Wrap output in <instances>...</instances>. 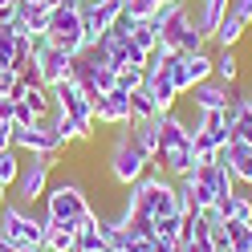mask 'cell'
<instances>
[{"label": "cell", "mask_w": 252, "mask_h": 252, "mask_svg": "<svg viewBox=\"0 0 252 252\" xmlns=\"http://www.w3.org/2000/svg\"><path fill=\"white\" fill-rule=\"evenodd\" d=\"M248 29H252V0H228V12L220 17L216 33H212V45L216 49H240Z\"/></svg>", "instance_id": "8"}, {"label": "cell", "mask_w": 252, "mask_h": 252, "mask_svg": "<svg viewBox=\"0 0 252 252\" xmlns=\"http://www.w3.org/2000/svg\"><path fill=\"white\" fill-rule=\"evenodd\" d=\"M57 163H61L57 155H25L21 175H17V183H12V199L25 203V208H37V203L45 199V191H49V175H53Z\"/></svg>", "instance_id": "3"}, {"label": "cell", "mask_w": 252, "mask_h": 252, "mask_svg": "<svg viewBox=\"0 0 252 252\" xmlns=\"http://www.w3.org/2000/svg\"><path fill=\"white\" fill-rule=\"evenodd\" d=\"M126 12V0H90L82 4V29H86V41L94 45L106 29H114Z\"/></svg>", "instance_id": "10"}, {"label": "cell", "mask_w": 252, "mask_h": 252, "mask_svg": "<svg viewBox=\"0 0 252 252\" xmlns=\"http://www.w3.org/2000/svg\"><path fill=\"white\" fill-rule=\"evenodd\" d=\"M236 86H224V82H216V77H208V82H199L187 90V102H191L195 110H224L232 98H236Z\"/></svg>", "instance_id": "12"}, {"label": "cell", "mask_w": 252, "mask_h": 252, "mask_svg": "<svg viewBox=\"0 0 252 252\" xmlns=\"http://www.w3.org/2000/svg\"><path fill=\"white\" fill-rule=\"evenodd\" d=\"M155 12H159V0H126V12H122V17H130V21H151Z\"/></svg>", "instance_id": "26"}, {"label": "cell", "mask_w": 252, "mask_h": 252, "mask_svg": "<svg viewBox=\"0 0 252 252\" xmlns=\"http://www.w3.org/2000/svg\"><path fill=\"white\" fill-rule=\"evenodd\" d=\"M171 82H175L179 94L191 90V82H187V73H183V57H179V53H171Z\"/></svg>", "instance_id": "29"}, {"label": "cell", "mask_w": 252, "mask_h": 252, "mask_svg": "<svg viewBox=\"0 0 252 252\" xmlns=\"http://www.w3.org/2000/svg\"><path fill=\"white\" fill-rule=\"evenodd\" d=\"M49 37L57 49H65L69 57L77 53H86L90 49V41H86V29H82V4H61L53 8V21H49Z\"/></svg>", "instance_id": "7"}, {"label": "cell", "mask_w": 252, "mask_h": 252, "mask_svg": "<svg viewBox=\"0 0 252 252\" xmlns=\"http://www.w3.org/2000/svg\"><path fill=\"white\" fill-rule=\"evenodd\" d=\"M183 57V73H187V82L199 86V82H208L212 77V49H199V53H179Z\"/></svg>", "instance_id": "18"}, {"label": "cell", "mask_w": 252, "mask_h": 252, "mask_svg": "<svg viewBox=\"0 0 252 252\" xmlns=\"http://www.w3.org/2000/svg\"><path fill=\"white\" fill-rule=\"evenodd\" d=\"M45 220H53V224H65V228H77L82 220L94 212V203L86 195V187L77 179H61V183H49V191H45Z\"/></svg>", "instance_id": "2"}, {"label": "cell", "mask_w": 252, "mask_h": 252, "mask_svg": "<svg viewBox=\"0 0 252 252\" xmlns=\"http://www.w3.org/2000/svg\"><path fill=\"white\" fill-rule=\"evenodd\" d=\"M12 57H17V29H12V25H0V61L12 65Z\"/></svg>", "instance_id": "27"}, {"label": "cell", "mask_w": 252, "mask_h": 252, "mask_svg": "<svg viewBox=\"0 0 252 252\" xmlns=\"http://www.w3.org/2000/svg\"><path fill=\"white\" fill-rule=\"evenodd\" d=\"M94 122L98 126H130V94L114 86L110 94L94 98Z\"/></svg>", "instance_id": "11"}, {"label": "cell", "mask_w": 252, "mask_h": 252, "mask_svg": "<svg viewBox=\"0 0 252 252\" xmlns=\"http://www.w3.org/2000/svg\"><path fill=\"white\" fill-rule=\"evenodd\" d=\"M0 240L12 248H41L45 244V212L8 199L0 208Z\"/></svg>", "instance_id": "1"}, {"label": "cell", "mask_w": 252, "mask_h": 252, "mask_svg": "<svg viewBox=\"0 0 252 252\" xmlns=\"http://www.w3.org/2000/svg\"><path fill=\"white\" fill-rule=\"evenodd\" d=\"M106 171H110V179H114L118 187H130V183H138L151 171V155L138 151L130 134H118L114 147H110V155H106Z\"/></svg>", "instance_id": "5"}, {"label": "cell", "mask_w": 252, "mask_h": 252, "mask_svg": "<svg viewBox=\"0 0 252 252\" xmlns=\"http://www.w3.org/2000/svg\"><path fill=\"white\" fill-rule=\"evenodd\" d=\"M82 4H90V0H82Z\"/></svg>", "instance_id": "38"}, {"label": "cell", "mask_w": 252, "mask_h": 252, "mask_svg": "<svg viewBox=\"0 0 252 252\" xmlns=\"http://www.w3.org/2000/svg\"><path fill=\"white\" fill-rule=\"evenodd\" d=\"M53 106H61L69 114V122L77 126V143H90L94 138V102L86 98V90L73 82V77H65L61 86H53Z\"/></svg>", "instance_id": "6"}, {"label": "cell", "mask_w": 252, "mask_h": 252, "mask_svg": "<svg viewBox=\"0 0 252 252\" xmlns=\"http://www.w3.org/2000/svg\"><path fill=\"white\" fill-rule=\"evenodd\" d=\"M12 147V122H0V151Z\"/></svg>", "instance_id": "33"}, {"label": "cell", "mask_w": 252, "mask_h": 252, "mask_svg": "<svg viewBox=\"0 0 252 252\" xmlns=\"http://www.w3.org/2000/svg\"><path fill=\"white\" fill-rule=\"evenodd\" d=\"M0 248H4V240H0Z\"/></svg>", "instance_id": "39"}, {"label": "cell", "mask_w": 252, "mask_h": 252, "mask_svg": "<svg viewBox=\"0 0 252 252\" xmlns=\"http://www.w3.org/2000/svg\"><path fill=\"white\" fill-rule=\"evenodd\" d=\"M73 82L82 86V90H86V98L94 102V98H102V94H110V90L118 86V69L102 57L98 45H90L86 53H77V57H73Z\"/></svg>", "instance_id": "4"}, {"label": "cell", "mask_w": 252, "mask_h": 252, "mask_svg": "<svg viewBox=\"0 0 252 252\" xmlns=\"http://www.w3.org/2000/svg\"><path fill=\"white\" fill-rule=\"evenodd\" d=\"M216 163H224V167L232 171L236 183L252 187V147H248V143H236V138H232V143L216 155Z\"/></svg>", "instance_id": "13"}, {"label": "cell", "mask_w": 252, "mask_h": 252, "mask_svg": "<svg viewBox=\"0 0 252 252\" xmlns=\"http://www.w3.org/2000/svg\"><path fill=\"white\" fill-rule=\"evenodd\" d=\"M73 252H77V248H73Z\"/></svg>", "instance_id": "42"}, {"label": "cell", "mask_w": 252, "mask_h": 252, "mask_svg": "<svg viewBox=\"0 0 252 252\" xmlns=\"http://www.w3.org/2000/svg\"><path fill=\"white\" fill-rule=\"evenodd\" d=\"M143 118H159V106H155V98H151L147 82L130 94V122H143Z\"/></svg>", "instance_id": "20"}, {"label": "cell", "mask_w": 252, "mask_h": 252, "mask_svg": "<svg viewBox=\"0 0 252 252\" xmlns=\"http://www.w3.org/2000/svg\"><path fill=\"white\" fill-rule=\"evenodd\" d=\"M224 232H228V240H232V248H236V252H252V224L228 220V224H224Z\"/></svg>", "instance_id": "25"}, {"label": "cell", "mask_w": 252, "mask_h": 252, "mask_svg": "<svg viewBox=\"0 0 252 252\" xmlns=\"http://www.w3.org/2000/svg\"><path fill=\"white\" fill-rule=\"evenodd\" d=\"M12 110H17V98L0 94V122H12Z\"/></svg>", "instance_id": "32"}, {"label": "cell", "mask_w": 252, "mask_h": 252, "mask_svg": "<svg viewBox=\"0 0 252 252\" xmlns=\"http://www.w3.org/2000/svg\"><path fill=\"white\" fill-rule=\"evenodd\" d=\"M17 82H21L17 69H12V65H0V94H12V90H17Z\"/></svg>", "instance_id": "31"}, {"label": "cell", "mask_w": 252, "mask_h": 252, "mask_svg": "<svg viewBox=\"0 0 252 252\" xmlns=\"http://www.w3.org/2000/svg\"><path fill=\"white\" fill-rule=\"evenodd\" d=\"M17 17L25 21V29H29L33 37H45V33H49V21H53V8H45V4L25 8V4H17Z\"/></svg>", "instance_id": "19"}, {"label": "cell", "mask_w": 252, "mask_h": 252, "mask_svg": "<svg viewBox=\"0 0 252 252\" xmlns=\"http://www.w3.org/2000/svg\"><path fill=\"white\" fill-rule=\"evenodd\" d=\"M244 195H248V203H252V187H248V191H244Z\"/></svg>", "instance_id": "37"}, {"label": "cell", "mask_w": 252, "mask_h": 252, "mask_svg": "<svg viewBox=\"0 0 252 252\" xmlns=\"http://www.w3.org/2000/svg\"><path fill=\"white\" fill-rule=\"evenodd\" d=\"M216 212L224 216V224H228V220H240V224H252V203H248V195H240V191H236L232 199H224V203H216Z\"/></svg>", "instance_id": "21"}, {"label": "cell", "mask_w": 252, "mask_h": 252, "mask_svg": "<svg viewBox=\"0 0 252 252\" xmlns=\"http://www.w3.org/2000/svg\"><path fill=\"white\" fill-rule=\"evenodd\" d=\"M4 203H8V187L0 183V208H4Z\"/></svg>", "instance_id": "36"}, {"label": "cell", "mask_w": 252, "mask_h": 252, "mask_svg": "<svg viewBox=\"0 0 252 252\" xmlns=\"http://www.w3.org/2000/svg\"><path fill=\"white\" fill-rule=\"evenodd\" d=\"M212 77L224 86H236L240 82V53L236 49H216L212 53Z\"/></svg>", "instance_id": "15"}, {"label": "cell", "mask_w": 252, "mask_h": 252, "mask_svg": "<svg viewBox=\"0 0 252 252\" xmlns=\"http://www.w3.org/2000/svg\"><path fill=\"white\" fill-rule=\"evenodd\" d=\"M33 122H37L33 106H29V102H17V110H12V126H17V130H21V126H33Z\"/></svg>", "instance_id": "30"}, {"label": "cell", "mask_w": 252, "mask_h": 252, "mask_svg": "<svg viewBox=\"0 0 252 252\" xmlns=\"http://www.w3.org/2000/svg\"><path fill=\"white\" fill-rule=\"evenodd\" d=\"M77 252H106V236H102V216L90 212L77 224Z\"/></svg>", "instance_id": "14"}, {"label": "cell", "mask_w": 252, "mask_h": 252, "mask_svg": "<svg viewBox=\"0 0 252 252\" xmlns=\"http://www.w3.org/2000/svg\"><path fill=\"white\" fill-rule=\"evenodd\" d=\"M49 8H61V4H82V0H45Z\"/></svg>", "instance_id": "34"}, {"label": "cell", "mask_w": 252, "mask_h": 252, "mask_svg": "<svg viewBox=\"0 0 252 252\" xmlns=\"http://www.w3.org/2000/svg\"><path fill=\"white\" fill-rule=\"evenodd\" d=\"M21 163H25V155L17 147L0 151V183H4L8 191H12V183H17V175H21Z\"/></svg>", "instance_id": "23"}, {"label": "cell", "mask_w": 252, "mask_h": 252, "mask_svg": "<svg viewBox=\"0 0 252 252\" xmlns=\"http://www.w3.org/2000/svg\"><path fill=\"white\" fill-rule=\"evenodd\" d=\"M106 252H114V248H106Z\"/></svg>", "instance_id": "40"}, {"label": "cell", "mask_w": 252, "mask_h": 252, "mask_svg": "<svg viewBox=\"0 0 252 252\" xmlns=\"http://www.w3.org/2000/svg\"><path fill=\"white\" fill-rule=\"evenodd\" d=\"M33 65H37L41 82L49 86V90L61 86L65 77H73V57H69L65 49H57L49 37H37V45H33Z\"/></svg>", "instance_id": "9"}, {"label": "cell", "mask_w": 252, "mask_h": 252, "mask_svg": "<svg viewBox=\"0 0 252 252\" xmlns=\"http://www.w3.org/2000/svg\"><path fill=\"white\" fill-rule=\"evenodd\" d=\"M143 82H147L143 69H122V73H118V90H126V94H134Z\"/></svg>", "instance_id": "28"}, {"label": "cell", "mask_w": 252, "mask_h": 252, "mask_svg": "<svg viewBox=\"0 0 252 252\" xmlns=\"http://www.w3.org/2000/svg\"><path fill=\"white\" fill-rule=\"evenodd\" d=\"M45 252H73L77 248V228H65V224H53L45 220Z\"/></svg>", "instance_id": "16"}, {"label": "cell", "mask_w": 252, "mask_h": 252, "mask_svg": "<svg viewBox=\"0 0 252 252\" xmlns=\"http://www.w3.org/2000/svg\"><path fill=\"white\" fill-rule=\"evenodd\" d=\"M232 138H236V143H248V147H252V98H248V94L240 98V118L232 122Z\"/></svg>", "instance_id": "24"}, {"label": "cell", "mask_w": 252, "mask_h": 252, "mask_svg": "<svg viewBox=\"0 0 252 252\" xmlns=\"http://www.w3.org/2000/svg\"><path fill=\"white\" fill-rule=\"evenodd\" d=\"M248 98H252V90H248Z\"/></svg>", "instance_id": "41"}, {"label": "cell", "mask_w": 252, "mask_h": 252, "mask_svg": "<svg viewBox=\"0 0 252 252\" xmlns=\"http://www.w3.org/2000/svg\"><path fill=\"white\" fill-rule=\"evenodd\" d=\"M17 102H29V106H33V114L41 118V114H49V110H53V90L49 86H25V94H21Z\"/></svg>", "instance_id": "22"}, {"label": "cell", "mask_w": 252, "mask_h": 252, "mask_svg": "<svg viewBox=\"0 0 252 252\" xmlns=\"http://www.w3.org/2000/svg\"><path fill=\"white\" fill-rule=\"evenodd\" d=\"M130 138L143 155H159V118H143V122H130Z\"/></svg>", "instance_id": "17"}, {"label": "cell", "mask_w": 252, "mask_h": 252, "mask_svg": "<svg viewBox=\"0 0 252 252\" xmlns=\"http://www.w3.org/2000/svg\"><path fill=\"white\" fill-rule=\"evenodd\" d=\"M17 4H25V8H37V4H45V0H17ZM49 8V4H45Z\"/></svg>", "instance_id": "35"}]
</instances>
